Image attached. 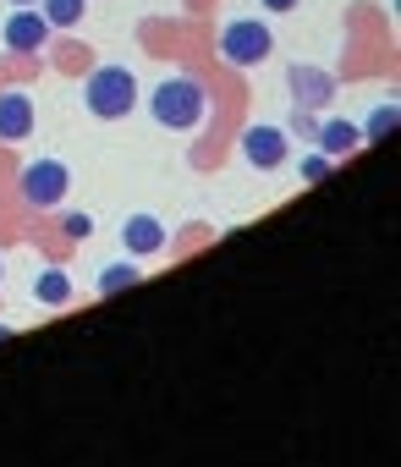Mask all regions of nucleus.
I'll use <instances>...</instances> for the list:
<instances>
[{
  "mask_svg": "<svg viewBox=\"0 0 401 467\" xmlns=\"http://www.w3.org/2000/svg\"><path fill=\"white\" fill-rule=\"evenodd\" d=\"M149 110H154L159 127L192 132V127H204V116H210V94H204V83H192V78H165V83L154 88Z\"/></svg>",
  "mask_w": 401,
  "mask_h": 467,
  "instance_id": "obj_1",
  "label": "nucleus"
},
{
  "mask_svg": "<svg viewBox=\"0 0 401 467\" xmlns=\"http://www.w3.org/2000/svg\"><path fill=\"white\" fill-rule=\"evenodd\" d=\"M83 105L99 116V121H121L132 105H138V83L127 67H99L88 83H83Z\"/></svg>",
  "mask_w": 401,
  "mask_h": 467,
  "instance_id": "obj_2",
  "label": "nucleus"
},
{
  "mask_svg": "<svg viewBox=\"0 0 401 467\" xmlns=\"http://www.w3.org/2000/svg\"><path fill=\"white\" fill-rule=\"evenodd\" d=\"M270 28L264 23H231L226 34H221V56L231 61V67H259L264 56H270Z\"/></svg>",
  "mask_w": 401,
  "mask_h": 467,
  "instance_id": "obj_3",
  "label": "nucleus"
},
{
  "mask_svg": "<svg viewBox=\"0 0 401 467\" xmlns=\"http://www.w3.org/2000/svg\"><path fill=\"white\" fill-rule=\"evenodd\" d=\"M67 165L61 160H34L28 171H23V198L34 203V209H56L61 198H67Z\"/></svg>",
  "mask_w": 401,
  "mask_h": 467,
  "instance_id": "obj_4",
  "label": "nucleus"
},
{
  "mask_svg": "<svg viewBox=\"0 0 401 467\" xmlns=\"http://www.w3.org/2000/svg\"><path fill=\"white\" fill-rule=\"evenodd\" d=\"M242 154H248V165H259V171H275V165L286 160V132H281V127H248V138H242Z\"/></svg>",
  "mask_w": 401,
  "mask_h": 467,
  "instance_id": "obj_5",
  "label": "nucleus"
},
{
  "mask_svg": "<svg viewBox=\"0 0 401 467\" xmlns=\"http://www.w3.org/2000/svg\"><path fill=\"white\" fill-rule=\"evenodd\" d=\"M34 132V105L28 94H0V138L6 143H23Z\"/></svg>",
  "mask_w": 401,
  "mask_h": 467,
  "instance_id": "obj_6",
  "label": "nucleus"
},
{
  "mask_svg": "<svg viewBox=\"0 0 401 467\" xmlns=\"http://www.w3.org/2000/svg\"><path fill=\"white\" fill-rule=\"evenodd\" d=\"M121 243H127V254H159L165 248V225L159 220H149V214H132L127 225H121Z\"/></svg>",
  "mask_w": 401,
  "mask_h": 467,
  "instance_id": "obj_7",
  "label": "nucleus"
},
{
  "mask_svg": "<svg viewBox=\"0 0 401 467\" xmlns=\"http://www.w3.org/2000/svg\"><path fill=\"white\" fill-rule=\"evenodd\" d=\"M45 34H50V23L34 17V12H17V17L6 23V45H12V50H39Z\"/></svg>",
  "mask_w": 401,
  "mask_h": 467,
  "instance_id": "obj_8",
  "label": "nucleus"
},
{
  "mask_svg": "<svg viewBox=\"0 0 401 467\" xmlns=\"http://www.w3.org/2000/svg\"><path fill=\"white\" fill-rule=\"evenodd\" d=\"M34 297H39V303H50V308H61V303L72 297V281H67L61 270H45V275H39V286H34Z\"/></svg>",
  "mask_w": 401,
  "mask_h": 467,
  "instance_id": "obj_9",
  "label": "nucleus"
},
{
  "mask_svg": "<svg viewBox=\"0 0 401 467\" xmlns=\"http://www.w3.org/2000/svg\"><path fill=\"white\" fill-rule=\"evenodd\" d=\"M50 28H72L83 17V0H45V12H39Z\"/></svg>",
  "mask_w": 401,
  "mask_h": 467,
  "instance_id": "obj_10",
  "label": "nucleus"
},
{
  "mask_svg": "<svg viewBox=\"0 0 401 467\" xmlns=\"http://www.w3.org/2000/svg\"><path fill=\"white\" fill-rule=\"evenodd\" d=\"M357 143V127L352 121H324V154H346Z\"/></svg>",
  "mask_w": 401,
  "mask_h": 467,
  "instance_id": "obj_11",
  "label": "nucleus"
},
{
  "mask_svg": "<svg viewBox=\"0 0 401 467\" xmlns=\"http://www.w3.org/2000/svg\"><path fill=\"white\" fill-rule=\"evenodd\" d=\"M292 88H297L303 99H324V94H330V83H324V78H314L308 67H297V72H292Z\"/></svg>",
  "mask_w": 401,
  "mask_h": 467,
  "instance_id": "obj_12",
  "label": "nucleus"
},
{
  "mask_svg": "<svg viewBox=\"0 0 401 467\" xmlns=\"http://www.w3.org/2000/svg\"><path fill=\"white\" fill-rule=\"evenodd\" d=\"M132 281H138V270H132V265H116V270L99 275V292H121V286H132Z\"/></svg>",
  "mask_w": 401,
  "mask_h": 467,
  "instance_id": "obj_13",
  "label": "nucleus"
},
{
  "mask_svg": "<svg viewBox=\"0 0 401 467\" xmlns=\"http://www.w3.org/2000/svg\"><path fill=\"white\" fill-rule=\"evenodd\" d=\"M303 176H308V182L330 176V154H314V160H303Z\"/></svg>",
  "mask_w": 401,
  "mask_h": 467,
  "instance_id": "obj_14",
  "label": "nucleus"
},
{
  "mask_svg": "<svg viewBox=\"0 0 401 467\" xmlns=\"http://www.w3.org/2000/svg\"><path fill=\"white\" fill-rule=\"evenodd\" d=\"M390 121H396V110H390V105H385V110H379V116H374V127H368V138H385V132H390Z\"/></svg>",
  "mask_w": 401,
  "mask_h": 467,
  "instance_id": "obj_15",
  "label": "nucleus"
},
{
  "mask_svg": "<svg viewBox=\"0 0 401 467\" xmlns=\"http://www.w3.org/2000/svg\"><path fill=\"white\" fill-rule=\"evenodd\" d=\"M67 237H88V214H67Z\"/></svg>",
  "mask_w": 401,
  "mask_h": 467,
  "instance_id": "obj_16",
  "label": "nucleus"
},
{
  "mask_svg": "<svg viewBox=\"0 0 401 467\" xmlns=\"http://www.w3.org/2000/svg\"><path fill=\"white\" fill-rule=\"evenodd\" d=\"M264 6H270V12H292V6H297V0H264Z\"/></svg>",
  "mask_w": 401,
  "mask_h": 467,
  "instance_id": "obj_17",
  "label": "nucleus"
},
{
  "mask_svg": "<svg viewBox=\"0 0 401 467\" xmlns=\"http://www.w3.org/2000/svg\"><path fill=\"white\" fill-rule=\"evenodd\" d=\"M6 336H12V325H0V341H6Z\"/></svg>",
  "mask_w": 401,
  "mask_h": 467,
  "instance_id": "obj_18",
  "label": "nucleus"
}]
</instances>
